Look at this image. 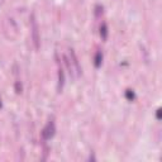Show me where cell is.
Masks as SVG:
<instances>
[{"label":"cell","instance_id":"ba28073f","mask_svg":"<svg viewBox=\"0 0 162 162\" xmlns=\"http://www.w3.org/2000/svg\"><path fill=\"white\" fill-rule=\"evenodd\" d=\"M160 118H161V109L157 110V119H160Z\"/></svg>","mask_w":162,"mask_h":162},{"label":"cell","instance_id":"7a4b0ae2","mask_svg":"<svg viewBox=\"0 0 162 162\" xmlns=\"http://www.w3.org/2000/svg\"><path fill=\"white\" fill-rule=\"evenodd\" d=\"M31 29H32V39H33V43H34L36 49H38L39 48V32H38V24H37L34 14H32V18H31Z\"/></svg>","mask_w":162,"mask_h":162},{"label":"cell","instance_id":"8992f818","mask_svg":"<svg viewBox=\"0 0 162 162\" xmlns=\"http://www.w3.org/2000/svg\"><path fill=\"white\" fill-rule=\"evenodd\" d=\"M101 61H103V55H101L100 51H98V52H96V56H95V66H96V67H100Z\"/></svg>","mask_w":162,"mask_h":162},{"label":"cell","instance_id":"5b68a950","mask_svg":"<svg viewBox=\"0 0 162 162\" xmlns=\"http://www.w3.org/2000/svg\"><path fill=\"white\" fill-rule=\"evenodd\" d=\"M100 37L101 39H106L108 37V28H106V24H101V27H100Z\"/></svg>","mask_w":162,"mask_h":162},{"label":"cell","instance_id":"3957f363","mask_svg":"<svg viewBox=\"0 0 162 162\" xmlns=\"http://www.w3.org/2000/svg\"><path fill=\"white\" fill-rule=\"evenodd\" d=\"M55 132H56V129H55V123L51 121V122H48V124L45 127V129H43V132H42V135H43V138L45 139H51L55 135Z\"/></svg>","mask_w":162,"mask_h":162},{"label":"cell","instance_id":"6da1fadb","mask_svg":"<svg viewBox=\"0 0 162 162\" xmlns=\"http://www.w3.org/2000/svg\"><path fill=\"white\" fill-rule=\"evenodd\" d=\"M66 63L69 65L70 72H75L76 77H77V76H80L81 69H80V66H79V61H77V58H76V55L74 52V49H70V59H67Z\"/></svg>","mask_w":162,"mask_h":162},{"label":"cell","instance_id":"9c48e42d","mask_svg":"<svg viewBox=\"0 0 162 162\" xmlns=\"http://www.w3.org/2000/svg\"><path fill=\"white\" fill-rule=\"evenodd\" d=\"M0 106H2V103H0Z\"/></svg>","mask_w":162,"mask_h":162},{"label":"cell","instance_id":"52a82bcc","mask_svg":"<svg viewBox=\"0 0 162 162\" xmlns=\"http://www.w3.org/2000/svg\"><path fill=\"white\" fill-rule=\"evenodd\" d=\"M125 96H127V99L129 100V101H132L134 99V92L132 90H127L125 91Z\"/></svg>","mask_w":162,"mask_h":162},{"label":"cell","instance_id":"277c9868","mask_svg":"<svg viewBox=\"0 0 162 162\" xmlns=\"http://www.w3.org/2000/svg\"><path fill=\"white\" fill-rule=\"evenodd\" d=\"M58 91H61L62 88H63V84H65V79H63V70H62V67L59 66V69H58Z\"/></svg>","mask_w":162,"mask_h":162}]
</instances>
